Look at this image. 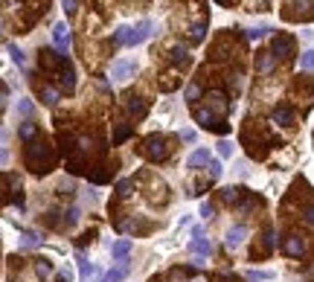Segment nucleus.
<instances>
[{"label":"nucleus","instance_id":"f257e3e1","mask_svg":"<svg viewBox=\"0 0 314 282\" xmlns=\"http://www.w3.org/2000/svg\"><path fill=\"white\" fill-rule=\"evenodd\" d=\"M24 160H27L29 172L47 175V172H53V166H55V151L44 137H32L27 143V148H24Z\"/></svg>","mask_w":314,"mask_h":282},{"label":"nucleus","instance_id":"f03ea898","mask_svg":"<svg viewBox=\"0 0 314 282\" xmlns=\"http://www.w3.org/2000/svg\"><path fill=\"white\" fill-rule=\"evenodd\" d=\"M169 140L163 134H152V137H145L143 140V146H140V155L149 157L152 163H160V160H166L169 157Z\"/></svg>","mask_w":314,"mask_h":282},{"label":"nucleus","instance_id":"7ed1b4c3","mask_svg":"<svg viewBox=\"0 0 314 282\" xmlns=\"http://www.w3.org/2000/svg\"><path fill=\"white\" fill-rule=\"evenodd\" d=\"M195 119H198V125L206 128V131H216V134H227L230 131V125L224 119H218L210 108H195Z\"/></svg>","mask_w":314,"mask_h":282},{"label":"nucleus","instance_id":"20e7f679","mask_svg":"<svg viewBox=\"0 0 314 282\" xmlns=\"http://www.w3.org/2000/svg\"><path fill=\"white\" fill-rule=\"evenodd\" d=\"M134 73H137V64L131 61V58H119V61H114V67H111V82L125 84Z\"/></svg>","mask_w":314,"mask_h":282},{"label":"nucleus","instance_id":"39448f33","mask_svg":"<svg viewBox=\"0 0 314 282\" xmlns=\"http://www.w3.org/2000/svg\"><path fill=\"white\" fill-rule=\"evenodd\" d=\"M154 32V24L152 20H140L137 27H128V38H125V44L128 47H137V44H143V41H149Z\"/></svg>","mask_w":314,"mask_h":282},{"label":"nucleus","instance_id":"423d86ee","mask_svg":"<svg viewBox=\"0 0 314 282\" xmlns=\"http://www.w3.org/2000/svg\"><path fill=\"white\" fill-rule=\"evenodd\" d=\"M294 53V38H288V35H277L274 38V44H270V55L274 58H288V55Z\"/></svg>","mask_w":314,"mask_h":282},{"label":"nucleus","instance_id":"0eeeda50","mask_svg":"<svg viewBox=\"0 0 314 282\" xmlns=\"http://www.w3.org/2000/svg\"><path fill=\"white\" fill-rule=\"evenodd\" d=\"M189 253L195 256V259H206V256L213 253V242L204 236H195L192 242H189Z\"/></svg>","mask_w":314,"mask_h":282},{"label":"nucleus","instance_id":"6e6552de","mask_svg":"<svg viewBox=\"0 0 314 282\" xmlns=\"http://www.w3.org/2000/svg\"><path fill=\"white\" fill-rule=\"evenodd\" d=\"M244 238H247V227H244V224H236V227L227 230L224 245L230 247V250H236V247H242V245H244Z\"/></svg>","mask_w":314,"mask_h":282},{"label":"nucleus","instance_id":"1a4fd4ad","mask_svg":"<svg viewBox=\"0 0 314 282\" xmlns=\"http://www.w3.org/2000/svg\"><path fill=\"white\" fill-rule=\"evenodd\" d=\"M53 41H55L58 50L67 53V47L73 44V35H70V29H67V24H55V27H53Z\"/></svg>","mask_w":314,"mask_h":282},{"label":"nucleus","instance_id":"9d476101","mask_svg":"<svg viewBox=\"0 0 314 282\" xmlns=\"http://www.w3.org/2000/svg\"><path fill=\"white\" fill-rule=\"evenodd\" d=\"M282 250H285L291 259H300V256L305 253V242L300 236H285V242H282Z\"/></svg>","mask_w":314,"mask_h":282},{"label":"nucleus","instance_id":"9b49d317","mask_svg":"<svg viewBox=\"0 0 314 282\" xmlns=\"http://www.w3.org/2000/svg\"><path fill=\"white\" fill-rule=\"evenodd\" d=\"M128 114H131V117H145V114H149V102L143 99V96H137V93H131V96H128Z\"/></svg>","mask_w":314,"mask_h":282},{"label":"nucleus","instance_id":"f8f14e48","mask_svg":"<svg viewBox=\"0 0 314 282\" xmlns=\"http://www.w3.org/2000/svg\"><path fill=\"white\" fill-rule=\"evenodd\" d=\"M58 79H61L64 91H73V88H76V70H73L70 61H64L61 67H58Z\"/></svg>","mask_w":314,"mask_h":282},{"label":"nucleus","instance_id":"ddd939ff","mask_svg":"<svg viewBox=\"0 0 314 282\" xmlns=\"http://www.w3.org/2000/svg\"><path fill=\"white\" fill-rule=\"evenodd\" d=\"M274 122H277V125H282V128L294 125V108H288V105H279V108L274 111Z\"/></svg>","mask_w":314,"mask_h":282},{"label":"nucleus","instance_id":"4468645a","mask_svg":"<svg viewBox=\"0 0 314 282\" xmlns=\"http://www.w3.org/2000/svg\"><path fill=\"white\" fill-rule=\"evenodd\" d=\"M128 276V262L122 259V265L119 268H111L108 273H102V282H122Z\"/></svg>","mask_w":314,"mask_h":282},{"label":"nucleus","instance_id":"2eb2a0df","mask_svg":"<svg viewBox=\"0 0 314 282\" xmlns=\"http://www.w3.org/2000/svg\"><path fill=\"white\" fill-rule=\"evenodd\" d=\"M111 253H114V259H117V262H122V259L131 253V238H119V242H114Z\"/></svg>","mask_w":314,"mask_h":282},{"label":"nucleus","instance_id":"dca6fc26","mask_svg":"<svg viewBox=\"0 0 314 282\" xmlns=\"http://www.w3.org/2000/svg\"><path fill=\"white\" fill-rule=\"evenodd\" d=\"M210 160H213V157H210V151H206V148H198V151H192V155H189L186 166H189V169H195V166H206Z\"/></svg>","mask_w":314,"mask_h":282},{"label":"nucleus","instance_id":"f3484780","mask_svg":"<svg viewBox=\"0 0 314 282\" xmlns=\"http://www.w3.org/2000/svg\"><path fill=\"white\" fill-rule=\"evenodd\" d=\"M41 245V236L38 233H32V230H24L20 233V250H32V247Z\"/></svg>","mask_w":314,"mask_h":282},{"label":"nucleus","instance_id":"a211bd4d","mask_svg":"<svg viewBox=\"0 0 314 282\" xmlns=\"http://www.w3.org/2000/svg\"><path fill=\"white\" fill-rule=\"evenodd\" d=\"M76 262H79V279H81V282H88L90 276H93V273H96V268H93V265H90L88 259H85V256H79V259H76Z\"/></svg>","mask_w":314,"mask_h":282},{"label":"nucleus","instance_id":"6ab92c4d","mask_svg":"<svg viewBox=\"0 0 314 282\" xmlns=\"http://www.w3.org/2000/svg\"><path fill=\"white\" fill-rule=\"evenodd\" d=\"M169 58H172L175 64H183V67L189 64V53L183 50V47H172V50H169Z\"/></svg>","mask_w":314,"mask_h":282},{"label":"nucleus","instance_id":"aec40b11","mask_svg":"<svg viewBox=\"0 0 314 282\" xmlns=\"http://www.w3.org/2000/svg\"><path fill=\"white\" fill-rule=\"evenodd\" d=\"M210 105H213V111L224 114V111H227V96H224V93H210Z\"/></svg>","mask_w":314,"mask_h":282},{"label":"nucleus","instance_id":"412c9836","mask_svg":"<svg viewBox=\"0 0 314 282\" xmlns=\"http://www.w3.org/2000/svg\"><path fill=\"white\" fill-rule=\"evenodd\" d=\"M41 99H44L47 108H53V105H58V91L55 88H41Z\"/></svg>","mask_w":314,"mask_h":282},{"label":"nucleus","instance_id":"4be33fe9","mask_svg":"<svg viewBox=\"0 0 314 282\" xmlns=\"http://www.w3.org/2000/svg\"><path fill=\"white\" fill-rule=\"evenodd\" d=\"M32 137H38V125H35V122H29V119H27V122H20V140H27V143H29Z\"/></svg>","mask_w":314,"mask_h":282},{"label":"nucleus","instance_id":"5701e85b","mask_svg":"<svg viewBox=\"0 0 314 282\" xmlns=\"http://www.w3.org/2000/svg\"><path fill=\"white\" fill-rule=\"evenodd\" d=\"M239 195H242V189H239V186H224V189H221V201H224V204H236V201H239Z\"/></svg>","mask_w":314,"mask_h":282},{"label":"nucleus","instance_id":"b1692460","mask_svg":"<svg viewBox=\"0 0 314 282\" xmlns=\"http://www.w3.org/2000/svg\"><path fill=\"white\" fill-rule=\"evenodd\" d=\"M53 271H55V268H53V262H50L47 256H44V259H35V273H38V276H50Z\"/></svg>","mask_w":314,"mask_h":282},{"label":"nucleus","instance_id":"393cba45","mask_svg":"<svg viewBox=\"0 0 314 282\" xmlns=\"http://www.w3.org/2000/svg\"><path fill=\"white\" fill-rule=\"evenodd\" d=\"M274 64H277V58H274L270 53H262L259 55V70H262V73H270V70H274Z\"/></svg>","mask_w":314,"mask_h":282},{"label":"nucleus","instance_id":"a878e982","mask_svg":"<svg viewBox=\"0 0 314 282\" xmlns=\"http://www.w3.org/2000/svg\"><path fill=\"white\" fill-rule=\"evenodd\" d=\"M79 219H81L79 207H70L67 212H64V224H67V227H73V224H79Z\"/></svg>","mask_w":314,"mask_h":282},{"label":"nucleus","instance_id":"bb28decb","mask_svg":"<svg viewBox=\"0 0 314 282\" xmlns=\"http://www.w3.org/2000/svg\"><path fill=\"white\" fill-rule=\"evenodd\" d=\"M268 279H274V273H268V271H247V282H268Z\"/></svg>","mask_w":314,"mask_h":282},{"label":"nucleus","instance_id":"cd10ccee","mask_svg":"<svg viewBox=\"0 0 314 282\" xmlns=\"http://www.w3.org/2000/svg\"><path fill=\"white\" fill-rule=\"evenodd\" d=\"M233 151H236V146L233 143H230V140H221V143H218V157H233Z\"/></svg>","mask_w":314,"mask_h":282},{"label":"nucleus","instance_id":"c85d7f7f","mask_svg":"<svg viewBox=\"0 0 314 282\" xmlns=\"http://www.w3.org/2000/svg\"><path fill=\"white\" fill-rule=\"evenodd\" d=\"M9 55H12V61H15V64H27V53H24L20 47L9 44Z\"/></svg>","mask_w":314,"mask_h":282},{"label":"nucleus","instance_id":"c756f323","mask_svg":"<svg viewBox=\"0 0 314 282\" xmlns=\"http://www.w3.org/2000/svg\"><path fill=\"white\" fill-rule=\"evenodd\" d=\"M206 35V24H195V27H189V38L192 41H201Z\"/></svg>","mask_w":314,"mask_h":282},{"label":"nucleus","instance_id":"7c9ffc66","mask_svg":"<svg viewBox=\"0 0 314 282\" xmlns=\"http://www.w3.org/2000/svg\"><path fill=\"white\" fill-rule=\"evenodd\" d=\"M125 137H131V125H119L117 128V134H114V146H117V143H122V140H125Z\"/></svg>","mask_w":314,"mask_h":282},{"label":"nucleus","instance_id":"2f4dec72","mask_svg":"<svg viewBox=\"0 0 314 282\" xmlns=\"http://www.w3.org/2000/svg\"><path fill=\"white\" fill-rule=\"evenodd\" d=\"M61 6H64V15H67V18H73V15H76V9H79V0H61Z\"/></svg>","mask_w":314,"mask_h":282},{"label":"nucleus","instance_id":"473e14b6","mask_svg":"<svg viewBox=\"0 0 314 282\" xmlns=\"http://www.w3.org/2000/svg\"><path fill=\"white\" fill-rule=\"evenodd\" d=\"M131 189H134V186H131V181H119L117 183V195H119V198H128V195H131Z\"/></svg>","mask_w":314,"mask_h":282},{"label":"nucleus","instance_id":"72a5a7b5","mask_svg":"<svg viewBox=\"0 0 314 282\" xmlns=\"http://www.w3.org/2000/svg\"><path fill=\"white\" fill-rule=\"evenodd\" d=\"M300 64H303V70H311V67H314V53H311V50H305V53H303Z\"/></svg>","mask_w":314,"mask_h":282},{"label":"nucleus","instance_id":"f704fd0d","mask_svg":"<svg viewBox=\"0 0 314 282\" xmlns=\"http://www.w3.org/2000/svg\"><path fill=\"white\" fill-rule=\"evenodd\" d=\"M18 114H20V117H29V114H32V102H29V99H20L18 102Z\"/></svg>","mask_w":314,"mask_h":282},{"label":"nucleus","instance_id":"c9c22d12","mask_svg":"<svg viewBox=\"0 0 314 282\" xmlns=\"http://www.w3.org/2000/svg\"><path fill=\"white\" fill-rule=\"evenodd\" d=\"M206 169H210V178H213V181L221 175V163H218V160H210V163H206Z\"/></svg>","mask_w":314,"mask_h":282},{"label":"nucleus","instance_id":"e433bc0d","mask_svg":"<svg viewBox=\"0 0 314 282\" xmlns=\"http://www.w3.org/2000/svg\"><path fill=\"white\" fill-rule=\"evenodd\" d=\"M262 35H268V27H256V29H247V38H250V41H256V38H262Z\"/></svg>","mask_w":314,"mask_h":282},{"label":"nucleus","instance_id":"4c0bfd02","mask_svg":"<svg viewBox=\"0 0 314 282\" xmlns=\"http://www.w3.org/2000/svg\"><path fill=\"white\" fill-rule=\"evenodd\" d=\"M213 212H216V209H213V204H210V201H204V204H201V219H213Z\"/></svg>","mask_w":314,"mask_h":282},{"label":"nucleus","instance_id":"58836bf2","mask_svg":"<svg viewBox=\"0 0 314 282\" xmlns=\"http://www.w3.org/2000/svg\"><path fill=\"white\" fill-rule=\"evenodd\" d=\"M125 38H128V27H119L117 32H114V41H117V44H125Z\"/></svg>","mask_w":314,"mask_h":282},{"label":"nucleus","instance_id":"ea45409f","mask_svg":"<svg viewBox=\"0 0 314 282\" xmlns=\"http://www.w3.org/2000/svg\"><path fill=\"white\" fill-rule=\"evenodd\" d=\"M195 99H198V84H189L186 88V102L189 105H195Z\"/></svg>","mask_w":314,"mask_h":282},{"label":"nucleus","instance_id":"a19ab883","mask_svg":"<svg viewBox=\"0 0 314 282\" xmlns=\"http://www.w3.org/2000/svg\"><path fill=\"white\" fill-rule=\"evenodd\" d=\"M9 163V151H6V148H0V166H6Z\"/></svg>","mask_w":314,"mask_h":282},{"label":"nucleus","instance_id":"79ce46f5","mask_svg":"<svg viewBox=\"0 0 314 282\" xmlns=\"http://www.w3.org/2000/svg\"><path fill=\"white\" fill-rule=\"evenodd\" d=\"M180 137H183L186 143H192V140H195V131H183V134H180Z\"/></svg>","mask_w":314,"mask_h":282},{"label":"nucleus","instance_id":"37998d69","mask_svg":"<svg viewBox=\"0 0 314 282\" xmlns=\"http://www.w3.org/2000/svg\"><path fill=\"white\" fill-rule=\"evenodd\" d=\"M218 3H224V6H230V3H233V0H218Z\"/></svg>","mask_w":314,"mask_h":282},{"label":"nucleus","instance_id":"c03bdc74","mask_svg":"<svg viewBox=\"0 0 314 282\" xmlns=\"http://www.w3.org/2000/svg\"><path fill=\"white\" fill-rule=\"evenodd\" d=\"M0 32H3V20H0Z\"/></svg>","mask_w":314,"mask_h":282},{"label":"nucleus","instance_id":"a18cd8bd","mask_svg":"<svg viewBox=\"0 0 314 282\" xmlns=\"http://www.w3.org/2000/svg\"><path fill=\"white\" fill-rule=\"evenodd\" d=\"M0 192H3V189H0ZM0 204H3V195H0Z\"/></svg>","mask_w":314,"mask_h":282}]
</instances>
